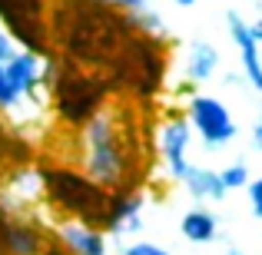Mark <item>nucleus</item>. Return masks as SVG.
Instances as JSON below:
<instances>
[{
  "label": "nucleus",
  "mask_w": 262,
  "mask_h": 255,
  "mask_svg": "<svg viewBox=\"0 0 262 255\" xmlns=\"http://www.w3.org/2000/svg\"><path fill=\"white\" fill-rule=\"evenodd\" d=\"M186 189H189L192 199H212V202H223L229 192L223 189V182H219V172L216 169H206V166H189L186 172Z\"/></svg>",
  "instance_id": "9b49d317"
},
{
  "label": "nucleus",
  "mask_w": 262,
  "mask_h": 255,
  "mask_svg": "<svg viewBox=\"0 0 262 255\" xmlns=\"http://www.w3.org/2000/svg\"><path fill=\"white\" fill-rule=\"evenodd\" d=\"M249 209H252V216L262 219V176L259 179H249Z\"/></svg>",
  "instance_id": "2eb2a0df"
},
{
  "label": "nucleus",
  "mask_w": 262,
  "mask_h": 255,
  "mask_svg": "<svg viewBox=\"0 0 262 255\" xmlns=\"http://www.w3.org/2000/svg\"><path fill=\"white\" fill-rule=\"evenodd\" d=\"M110 4H116V7H123V10L133 13V10H143V7H146L149 0H110Z\"/></svg>",
  "instance_id": "6ab92c4d"
},
{
  "label": "nucleus",
  "mask_w": 262,
  "mask_h": 255,
  "mask_svg": "<svg viewBox=\"0 0 262 255\" xmlns=\"http://www.w3.org/2000/svg\"><path fill=\"white\" fill-rule=\"evenodd\" d=\"M10 57H13V43H10V37L0 30V63H7Z\"/></svg>",
  "instance_id": "a211bd4d"
},
{
  "label": "nucleus",
  "mask_w": 262,
  "mask_h": 255,
  "mask_svg": "<svg viewBox=\"0 0 262 255\" xmlns=\"http://www.w3.org/2000/svg\"><path fill=\"white\" fill-rule=\"evenodd\" d=\"M47 182H50V189H53V199H57L60 205H67V209H73L77 216H90V212L106 216V196H103V189H96L90 179L73 176V172H50Z\"/></svg>",
  "instance_id": "7ed1b4c3"
},
{
  "label": "nucleus",
  "mask_w": 262,
  "mask_h": 255,
  "mask_svg": "<svg viewBox=\"0 0 262 255\" xmlns=\"http://www.w3.org/2000/svg\"><path fill=\"white\" fill-rule=\"evenodd\" d=\"M129 17H133L136 24H140L143 30H146V33H163V20L156 17V13H149L146 7H143V10H133V13H129Z\"/></svg>",
  "instance_id": "4468645a"
},
{
  "label": "nucleus",
  "mask_w": 262,
  "mask_h": 255,
  "mask_svg": "<svg viewBox=\"0 0 262 255\" xmlns=\"http://www.w3.org/2000/svg\"><path fill=\"white\" fill-rule=\"evenodd\" d=\"M252 146L262 149V116L256 120V126H252Z\"/></svg>",
  "instance_id": "aec40b11"
},
{
  "label": "nucleus",
  "mask_w": 262,
  "mask_h": 255,
  "mask_svg": "<svg viewBox=\"0 0 262 255\" xmlns=\"http://www.w3.org/2000/svg\"><path fill=\"white\" fill-rule=\"evenodd\" d=\"M176 4H179V7H192V4H196V0H176Z\"/></svg>",
  "instance_id": "4be33fe9"
},
{
  "label": "nucleus",
  "mask_w": 262,
  "mask_h": 255,
  "mask_svg": "<svg viewBox=\"0 0 262 255\" xmlns=\"http://www.w3.org/2000/svg\"><path fill=\"white\" fill-rule=\"evenodd\" d=\"M216 70H219V50L206 40H196L189 50V60H186V77L192 83H206L216 77Z\"/></svg>",
  "instance_id": "9d476101"
},
{
  "label": "nucleus",
  "mask_w": 262,
  "mask_h": 255,
  "mask_svg": "<svg viewBox=\"0 0 262 255\" xmlns=\"http://www.w3.org/2000/svg\"><path fill=\"white\" fill-rule=\"evenodd\" d=\"M226 255H243V252H239V249H236V245H232V249H229V252H226Z\"/></svg>",
  "instance_id": "5701e85b"
},
{
  "label": "nucleus",
  "mask_w": 262,
  "mask_h": 255,
  "mask_svg": "<svg viewBox=\"0 0 262 255\" xmlns=\"http://www.w3.org/2000/svg\"><path fill=\"white\" fill-rule=\"evenodd\" d=\"M249 30H252V40H256V43H262V20H256Z\"/></svg>",
  "instance_id": "412c9836"
},
{
  "label": "nucleus",
  "mask_w": 262,
  "mask_h": 255,
  "mask_svg": "<svg viewBox=\"0 0 262 255\" xmlns=\"http://www.w3.org/2000/svg\"><path fill=\"white\" fill-rule=\"evenodd\" d=\"M40 57L33 50H20L13 53L10 60L4 63V77H7V86H10V93L17 96V100H24V96H33L40 86Z\"/></svg>",
  "instance_id": "423d86ee"
},
{
  "label": "nucleus",
  "mask_w": 262,
  "mask_h": 255,
  "mask_svg": "<svg viewBox=\"0 0 262 255\" xmlns=\"http://www.w3.org/2000/svg\"><path fill=\"white\" fill-rule=\"evenodd\" d=\"M186 123H189L192 133H199V140H203V146L209 149V153L223 149L226 143H232L236 133H239L236 120H232L229 109H226V103L216 100V96H206V93H199V96L189 100Z\"/></svg>",
  "instance_id": "f03ea898"
},
{
  "label": "nucleus",
  "mask_w": 262,
  "mask_h": 255,
  "mask_svg": "<svg viewBox=\"0 0 262 255\" xmlns=\"http://www.w3.org/2000/svg\"><path fill=\"white\" fill-rule=\"evenodd\" d=\"M86 179L96 189H116L126 176V146L113 113H93L86 123Z\"/></svg>",
  "instance_id": "f257e3e1"
},
{
  "label": "nucleus",
  "mask_w": 262,
  "mask_h": 255,
  "mask_svg": "<svg viewBox=\"0 0 262 255\" xmlns=\"http://www.w3.org/2000/svg\"><path fill=\"white\" fill-rule=\"evenodd\" d=\"M143 202H146V199H143L140 192L116 196L113 202H110L106 216H103V219H106V232H110V236H133V232H140L143 229V219H140Z\"/></svg>",
  "instance_id": "0eeeda50"
},
{
  "label": "nucleus",
  "mask_w": 262,
  "mask_h": 255,
  "mask_svg": "<svg viewBox=\"0 0 262 255\" xmlns=\"http://www.w3.org/2000/svg\"><path fill=\"white\" fill-rule=\"evenodd\" d=\"M60 239L73 255H106V236L83 222H63L60 225Z\"/></svg>",
  "instance_id": "6e6552de"
},
{
  "label": "nucleus",
  "mask_w": 262,
  "mask_h": 255,
  "mask_svg": "<svg viewBox=\"0 0 262 255\" xmlns=\"http://www.w3.org/2000/svg\"><path fill=\"white\" fill-rule=\"evenodd\" d=\"M4 242L13 255H40V236L24 219H10L4 225Z\"/></svg>",
  "instance_id": "f8f14e48"
},
{
  "label": "nucleus",
  "mask_w": 262,
  "mask_h": 255,
  "mask_svg": "<svg viewBox=\"0 0 262 255\" xmlns=\"http://www.w3.org/2000/svg\"><path fill=\"white\" fill-rule=\"evenodd\" d=\"M17 103H20V100L10 93V86H7V77H4V63H0V109H13Z\"/></svg>",
  "instance_id": "f3484780"
},
{
  "label": "nucleus",
  "mask_w": 262,
  "mask_h": 255,
  "mask_svg": "<svg viewBox=\"0 0 262 255\" xmlns=\"http://www.w3.org/2000/svg\"><path fill=\"white\" fill-rule=\"evenodd\" d=\"M189 136H192V129H189V123H186V116H173V120H166L163 123V129H160V153H163V159H166V169H169V176L179 179L183 182L186 179V172H189Z\"/></svg>",
  "instance_id": "20e7f679"
},
{
  "label": "nucleus",
  "mask_w": 262,
  "mask_h": 255,
  "mask_svg": "<svg viewBox=\"0 0 262 255\" xmlns=\"http://www.w3.org/2000/svg\"><path fill=\"white\" fill-rule=\"evenodd\" d=\"M0 146H4V126H0Z\"/></svg>",
  "instance_id": "b1692460"
},
{
  "label": "nucleus",
  "mask_w": 262,
  "mask_h": 255,
  "mask_svg": "<svg viewBox=\"0 0 262 255\" xmlns=\"http://www.w3.org/2000/svg\"><path fill=\"white\" fill-rule=\"evenodd\" d=\"M219 182H223L226 192L229 189H246V186H249V166H246L243 159L229 163L226 169H219Z\"/></svg>",
  "instance_id": "ddd939ff"
},
{
  "label": "nucleus",
  "mask_w": 262,
  "mask_h": 255,
  "mask_svg": "<svg viewBox=\"0 0 262 255\" xmlns=\"http://www.w3.org/2000/svg\"><path fill=\"white\" fill-rule=\"evenodd\" d=\"M226 27H229V33H232V40H236L239 53H243V73H246V80L252 83V89H259V93H262V57H259V43L252 40L249 24L243 20V13L229 10V13H226Z\"/></svg>",
  "instance_id": "39448f33"
},
{
  "label": "nucleus",
  "mask_w": 262,
  "mask_h": 255,
  "mask_svg": "<svg viewBox=\"0 0 262 255\" xmlns=\"http://www.w3.org/2000/svg\"><path fill=\"white\" fill-rule=\"evenodd\" d=\"M179 232H183V239L192 242V245H209L212 239L219 236V222L209 209H189L183 216V222H179Z\"/></svg>",
  "instance_id": "1a4fd4ad"
},
{
  "label": "nucleus",
  "mask_w": 262,
  "mask_h": 255,
  "mask_svg": "<svg viewBox=\"0 0 262 255\" xmlns=\"http://www.w3.org/2000/svg\"><path fill=\"white\" fill-rule=\"evenodd\" d=\"M123 255H169L163 245H156V242H133V245H126L123 249Z\"/></svg>",
  "instance_id": "dca6fc26"
}]
</instances>
